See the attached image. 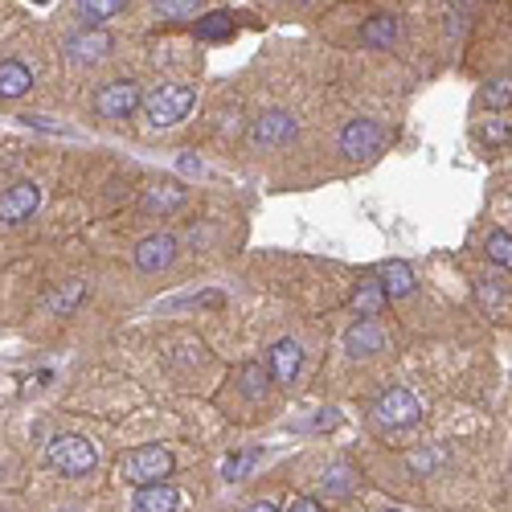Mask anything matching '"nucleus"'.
<instances>
[{"label":"nucleus","instance_id":"f257e3e1","mask_svg":"<svg viewBox=\"0 0 512 512\" xmlns=\"http://www.w3.org/2000/svg\"><path fill=\"white\" fill-rule=\"evenodd\" d=\"M193 103H197L193 87H185V82H164V87H156L144 99V111H148L152 127H173L193 111Z\"/></svg>","mask_w":512,"mask_h":512},{"label":"nucleus","instance_id":"f03ea898","mask_svg":"<svg viewBox=\"0 0 512 512\" xmlns=\"http://www.w3.org/2000/svg\"><path fill=\"white\" fill-rule=\"evenodd\" d=\"M46 455H50V463L58 467L62 476H91L99 467V451L82 435H54Z\"/></svg>","mask_w":512,"mask_h":512},{"label":"nucleus","instance_id":"7ed1b4c3","mask_svg":"<svg viewBox=\"0 0 512 512\" xmlns=\"http://www.w3.org/2000/svg\"><path fill=\"white\" fill-rule=\"evenodd\" d=\"M168 472H173V451L168 447H136L123 459V480L148 488V484H164Z\"/></svg>","mask_w":512,"mask_h":512},{"label":"nucleus","instance_id":"20e7f679","mask_svg":"<svg viewBox=\"0 0 512 512\" xmlns=\"http://www.w3.org/2000/svg\"><path fill=\"white\" fill-rule=\"evenodd\" d=\"M295 136H300V123H295L291 111H263L250 123V144L263 148V152L287 148V144H295Z\"/></svg>","mask_w":512,"mask_h":512},{"label":"nucleus","instance_id":"39448f33","mask_svg":"<svg viewBox=\"0 0 512 512\" xmlns=\"http://www.w3.org/2000/svg\"><path fill=\"white\" fill-rule=\"evenodd\" d=\"M422 414L418 398L406 390V386H390V390H381L377 402H373V418L381 426H394V431H402V426H414Z\"/></svg>","mask_w":512,"mask_h":512},{"label":"nucleus","instance_id":"423d86ee","mask_svg":"<svg viewBox=\"0 0 512 512\" xmlns=\"http://www.w3.org/2000/svg\"><path fill=\"white\" fill-rule=\"evenodd\" d=\"M381 144H386V132H381L377 119H349L345 132H340V152L349 160H369L381 152Z\"/></svg>","mask_w":512,"mask_h":512},{"label":"nucleus","instance_id":"0eeeda50","mask_svg":"<svg viewBox=\"0 0 512 512\" xmlns=\"http://www.w3.org/2000/svg\"><path fill=\"white\" fill-rule=\"evenodd\" d=\"M140 103H144L140 99V82H132V78H115V82H107V87L95 95L99 119H127Z\"/></svg>","mask_w":512,"mask_h":512},{"label":"nucleus","instance_id":"6e6552de","mask_svg":"<svg viewBox=\"0 0 512 512\" xmlns=\"http://www.w3.org/2000/svg\"><path fill=\"white\" fill-rule=\"evenodd\" d=\"M37 205H41V185H33V181L9 185L5 193H0V226H21V222H29L33 213H37Z\"/></svg>","mask_w":512,"mask_h":512},{"label":"nucleus","instance_id":"1a4fd4ad","mask_svg":"<svg viewBox=\"0 0 512 512\" xmlns=\"http://www.w3.org/2000/svg\"><path fill=\"white\" fill-rule=\"evenodd\" d=\"M111 54V33H103V29H78V33H70L66 37V58L70 62H78V66H87V62H103Z\"/></svg>","mask_w":512,"mask_h":512},{"label":"nucleus","instance_id":"9d476101","mask_svg":"<svg viewBox=\"0 0 512 512\" xmlns=\"http://www.w3.org/2000/svg\"><path fill=\"white\" fill-rule=\"evenodd\" d=\"M173 259H177V238L173 234H148L136 246V267L140 271H164V267H173Z\"/></svg>","mask_w":512,"mask_h":512},{"label":"nucleus","instance_id":"9b49d317","mask_svg":"<svg viewBox=\"0 0 512 512\" xmlns=\"http://www.w3.org/2000/svg\"><path fill=\"white\" fill-rule=\"evenodd\" d=\"M300 365H304V349H300V340H275V349H271V377L279 381V386H295V377H300Z\"/></svg>","mask_w":512,"mask_h":512},{"label":"nucleus","instance_id":"f8f14e48","mask_svg":"<svg viewBox=\"0 0 512 512\" xmlns=\"http://www.w3.org/2000/svg\"><path fill=\"white\" fill-rule=\"evenodd\" d=\"M345 349H349L353 357H373V353L386 349V332L377 328V320H357V324L345 332Z\"/></svg>","mask_w":512,"mask_h":512},{"label":"nucleus","instance_id":"ddd939ff","mask_svg":"<svg viewBox=\"0 0 512 512\" xmlns=\"http://www.w3.org/2000/svg\"><path fill=\"white\" fill-rule=\"evenodd\" d=\"M181 508V492L173 484H148L132 496V512H177Z\"/></svg>","mask_w":512,"mask_h":512},{"label":"nucleus","instance_id":"4468645a","mask_svg":"<svg viewBox=\"0 0 512 512\" xmlns=\"http://www.w3.org/2000/svg\"><path fill=\"white\" fill-rule=\"evenodd\" d=\"M29 87H33V70L21 58L0 62V99H21Z\"/></svg>","mask_w":512,"mask_h":512},{"label":"nucleus","instance_id":"2eb2a0df","mask_svg":"<svg viewBox=\"0 0 512 512\" xmlns=\"http://www.w3.org/2000/svg\"><path fill=\"white\" fill-rule=\"evenodd\" d=\"M377 283H381V291H386V300H402V295L414 291V271L406 263H381Z\"/></svg>","mask_w":512,"mask_h":512},{"label":"nucleus","instance_id":"dca6fc26","mask_svg":"<svg viewBox=\"0 0 512 512\" xmlns=\"http://www.w3.org/2000/svg\"><path fill=\"white\" fill-rule=\"evenodd\" d=\"M181 205H185V185H177V181L152 185V189L144 193V209L152 213V218H160V213H173V209H181Z\"/></svg>","mask_w":512,"mask_h":512},{"label":"nucleus","instance_id":"f3484780","mask_svg":"<svg viewBox=\"0 0 512 512\" xmlns=\"http://www.w3.org/2000/svg\"><path fill=\"white\" fill-rule=\"evenodd\" d=\"M394 41H398V17H390V13L373 17V21L361 29V46H369V50H390Z\"/></svg>","mask_w":512,"mask_h":512},{"label":"nucleus","instance_id":"a211bd4d","mask_svg":"<svg viewBox=\"0 0 512 512\" xmlns=\"http://www.w3.org/2000/svg\"><path fill=\"white\" fill-rule=\"evenodd\" d=\"M381 308H386V291H381L377 279H365V283L357 287V295H353V312H357L361 320H373V316H381Z\"/></svg>","mask_w":512,"mask_h":512},{"label":"nucleus","instance_id":"6ab92c4d","mask_svg":"<svg viewBox=\"0 0 512 512\" xmlns=\"http://www.w3.org/2000/svg\"><path fill=\"white\" fill-rule=\"evenodd\" d=\"M82 295H87V283L82 279H70V283H62L50 300H46V308L54 312V316H70L78 304H82Z\"/></svg>","mask_w":512,"mask_h":512},{"label":"nucleus","instance_id":"aec40b11","mask_svg":"<svg viewBox=\"0 0 512 512\" xmlns=\"http://www.w3.org/2000/svg\"><path fill=\"white\" fill-rule=\"evenodd\" d=\"M74 9L82 21H95V29H99V21H111L127 9V0H74Z\"/></svg>","mask_w":512,"mask_h":512},{"label":"nucleus","instance_id":"412c9836","mask_svg":"<svg viewBox=\"0 0 512 512\" xmlns=\"http://www.w3.org/2000/svg\"><path fill=\"white\" fill-rule=\"evenodd\" d=\"M353 488H357V467L332 463L328 472H324V492H328V496H349Z\"/></svg>","mask_w":512,"mask_h":512},{"label":"nucleus","instance_id":"4be33fe9","mask_svg":"<svg viewBox=\"0 0 512 512\" xmlns=\"http://www.w3.org/2000/svg\"><path fill=\"white\" fill-rule=\"evenodd\" d=\"M234 33V17L230 13H205L201 21H197V37L201 41H222V37H230Z\"/></svg>","mask_w":512,"mask_h":512},{"label":"nucleus","instance_id":"5701e85b","mask_svg":"<svg viewBox=\"0 0 512 512\" xmlns=\"http://www.w3.org/2000/svg\"><path fill=\"white\" fill-rule=\"evenodd\" d=\"M238 390H242L246 398H263V394H267V369L254 365V361L242 365V369H238Z\"/></svg>","mask_w":512,"mask_h":512},{"label":"nucleus","instance_id":"b1692460","mask_svg":"<svg viewBox=\"0 0 512 512\" xmlns=\"http://www.w3.org/2000/svg\"><path fill=\"white\" fill-rule=\"evenodd\" d=\"M484 254H488V259H492L496 267L512 271V234H504V230L488 234V242H484Z\"/></svg>","mask_w":512,"mask_h":512},{"label":"nucleus","instance_id":"393cba45","mask_svg":"<svg viewBox=\"0 0 512 512\" xmlns=\"http://www.w3.org/2000/svg\"><path fill=\"white\" fill-rule=\"evenodd\" d=\"M480 140L492 144V148L512 144V119H492V123H484V127H480Z\"/></svg>","mask_w":512,"mask_h":512},{"label":"nucleus","instance_id":"a878e982","mask_svg":"<svg viewBox=\"0 0 512 512\" xmlns=\"http://www.w3.org/2000/svg\"><path fill=\"white\" fill-rule=\"evenodd\" d=\"M152 5H156L168 21H185V17H193V13L201 9V0H152Z\"/></svg>","mask_w":512,"mask_h":512},{"label":"nucleus","instance_id":"bb28decb","mask_svg":"<svg viewBox=\"0 0 512 512\" xmlns=\"http://www.w3.org/2000/svg\"><path fill=\"white\" fill-rule=\"evenodd\" d=\"M484 103H488V107H512V78L488 82V91H484Z\"/></svg>","mask_w":512,"mask_h":512},{"label":"nucleus","instance_id":"cd10ccee","mask_svg":"<svg viewBox=\"0 0 512 512\" xmlns=\"http://www.w3.org/2000/svg\"><path fill=\"white\" fill-rule=\"evenodd\" d=\"M254 463H259V451H254V447L242 451V455H234V459H226V480H242Z\"/></svg>","mask_w":512,"mask_h":512},{"label":"nucleus","instance_id":"c85d7f7f","mask_svg":"<svg viewBox=\"0 0 512 512\" xmlns=\"http://www.w3.org/2000/svg\"><path fill=\"white\" fill-rule=\"evenodd\" d=\"M476 295H480V304H484V308H488V312H492V308H500V304H504V295H500V287H496V283H492V279H480V283H476Z\"/></svg>","mask_w":512,"mask_h":512},{"label":"nucleus","instance_id":"c756f323","mask_svg":"<svg viewBox=\"0 0 512 512\" xmlns=\"http://www.w3.org/2000/svg\"><path fill=\"white\" fill-rule=\"evenodd\" d=\"M435 463H439L435 451H410V467H414V472H431Z\"/></svg>","mask_w":512,"mask_h":512},{"label":"nucleus","instance_id":"7c9ffc66","mask_svg":"<svg viewBox=\"0 0 512 512\" xmlns=\"http://www.w3.org/2000/svg\"><path fill=\"white\" fill-rule=\"evenodd\" d=\"M283 512H324V504H320L316 496H295V500H291Z\"/></svg>","mask_w":512,"mask_h":512},{"label":"nucleus","instance_id":"2f4dec72","mask_svg":"<svg viewBox=\"0 0 512 512\" xmlns=\"http://www.w3.org/2000/svg\"><path fill=\"white\" fill-rule=\"evenodd\" d=\"M181 168H185V173H201V160H193V156L185 152V156H181Z\"/></svg>","mask_w":512,"mask_h":512},{"label":"nucleus","instance_id":"473e14b6","mask_svg":"<svg viewBox=\"0 0 512 512\" xmlns=\"http://www.w3.org/2000/svg\"><path fill=\"white\" fill-rule=\"evenodd\" d=\"M246 512H279V508H275V504H267V500H259V504H250Z\"/></svg>","mask_w":512,"mask_h":512},{"label":"nucleus","instance_id":"72a5a7b5","mask_svg":"<svg viewBox=\"0 0 512 512\" xmlns=\"http://www.w3.org/2000/svg\"><path fill=\"white\" fill-rule=\"evenodd\" d=\"M386 512H406V508H386Z\"/></svg>","mask_w":512,"mask_h":512},{"label":"nucleus","instance_id":"f704fd0d","mask_svg":"<svg viewBox=\"0 0 512 512\" xmlns=\"http://www.w3.org/2000/svg\"><path fill=\"white\" fill-rule=\"evenodd\" d=\"M37 5H50V0H37Z\"/></svg>","mask_w":512,"mask_h":512},{"label":"nucleus","instance_id":"c9c22d12","mask_svg":"<svg viewBox=\"0 0 512 512\" xmlns=\"http://www.w3.org/2000/svg\"><path fill=\"white\" fill-rule=\"evenodd\" d=\"M300 5H312V0H300Z\"/></svg>","mask_w":512,"mask_h":512}]
</instances>
